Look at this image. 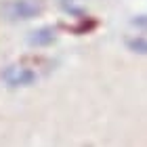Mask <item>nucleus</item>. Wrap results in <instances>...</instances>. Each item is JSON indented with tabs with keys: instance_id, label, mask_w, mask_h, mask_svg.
<instances>
[{
	"instance_id": "obj_1",
	"label": "nucleus",
	"mask_w": 147,
	"mask_h": 147,
	"mask_svg": "<svg viewBox=\"0 0 147 147\" xmlns=\"http://www.w3.org/2000/svg\"><path fill=\"white\" fill-rule=\"evenodd\" d=\"M40 6L34 4L32 0H11L2 6V13L9 21H17V19H32L36 17Z\"/></svg>"
},
{
	"instance_id": "obj_2",
	"label": "nucleus",
	"mask_w": 147,
	"mask_h": 147,
	"mask_svg": "<svg viewBox=\"0 0 147 147\" xmlns=\"http://www.w3.org/2000/svg\"><path fill=\"white\" fill-rule=\"evenodd\" d=\"M2 78H4V82L9 84V86H28L32 84L36 80V74L28 69V67H21V65H11V67H6L4 74H2Z\"/></svg>"
},
{
	"instance_id": "obj_3",
	"label": "nucleus",
	"mask_w": 147,
	"mask_h": 147,
	"mask_svg": "<svg viewBox=\"0 0 147 147\" xmlns=\"http://www.w3.org/2000/svg\"><path fill=\"white\" fill-rule=\"evenodd\" d=\"M30 44H36V46H42V44H51L55 40V30L53 28H40L36 32L30 34Z\"/></svg>"
},
{
	"instance_id": "obj_4",
	"label": "nucleus",
	"mask_w": 147,
	"mask_h": 147,
	"mask_svg": "<svg viewBox=\"0 0 147 147\" xmlns=\"http://www.w3.org/2000/svg\"><path fill=\"white\" fill-rule=\"evenodd\" d=\"M126 44H128L130 51L141 53V55H147V40H145V38H130Z\"/></svg>"
}]
</instances>
